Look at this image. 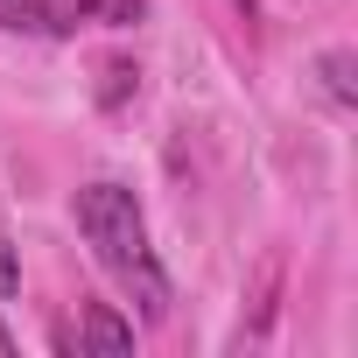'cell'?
I'll return each instance as SVG.
<instances>
[{"label": "cell", "mask_w": 358, "mask_h": 358, "mask_svg": "<svg viewBox=\"0 0 358 358\" xmlns=\"http://www.w3.org/2000/svg\"><path fill=\"white\" fill-rule=\"evenodd\" d=\"M323 85H330V99H337V106H358V85H351V57H344V50H330V57H323Z\"/></svg>", "instance_id": "4"}, {"label": "cell", "mask_w": 358, "mask_h": 358, "mask_svg": "<svg viewBox=\"0 0 358 358\" xmlns=\"http://www.w3.org/2000/svg\"><path fill=\"white\" fill-rule=\"evenodd\" d=\"M8 295H22V253H15V239L0 232V302Z\"/></svg>", "instance_id": "5"}, {"label": "cell", "mask_w": 358, "mask_h": 358, "mask_svg": "<svg viewBox=\"0 0 358 358\" xmlns=\"http://www.w3.org/2000/svg\"><path fill=\"white\" fill-rule=\"evenodd\" d=\"M134 78H141L134 64H106V106H120V99L134 92Z\"/></svg>", "instance_id": "6"}, {"label": "cell", "mask_w": 358, "mask_h": 358, "mask_svg": "<svg viewBox=\"0 0 358 358\" xmlns=\"http://www.w3.org/2000/svg\"><path fill=\"white\" fill-rule=\"evenodd\" d=\"M0 358H15V337H8V330H0Z\"/></svg>", "instance_id": "7"}, {"label": "cell", "mask_w": 358, "mask_h": 358, "mask_svg": "<svg viewBox=\"0 0 358 358\" xmlns=\"http://www.w3.org/2000/svg\"><path fill=\"white\" fill-rule=\"evenodd\" d=\"M148 0H0V29L15 36H78V29H134Z\"/></svg>", "instance_id": "2"}, {"label": "cell", "mask_w": 358, "mask_h": 358, "mask_svg": "<svg viewBox=\"0 0 358 358\" xmlns=\"http://www.w3.org/2000/svg\"><path fill=\"white\" fill-rule=\"evenodd\" d=\"M71 211H78V232H85V246L99 253V267L141 302L148 323H162V316H169V274H162V260H155V246H148V218H141L134 190H120V183H85Z\"/></svg>", "instance_id": "1"}, {"label": "cell", "mask_w": 358, "mask_h": 358, "mask_svg": "<svg viewBox=\"0 0 358 358\" xmlns=\"http://www.w3.org/2000/svg\"><path fill=\"white\" fill-rule=\"evenodd\" d=\"M78 351H92V358H127V351H134V323H127L113 302H85V337H78Z\"/></svg>", "instance_id": "3"}]
</instances>
